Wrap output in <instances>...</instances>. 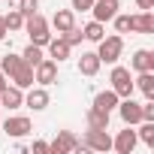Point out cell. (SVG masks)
<instances>
[{"label": "cell", "mask_w": 154, "mask_h": 154, "mask_svg": "<svg viewBox=\"0 0 154 154\" xmlns=\"http://www.w3.org/2000/svg\"><path fill=\"white\" fill-rule=\"evenodd\" d=\"M24 30H27V36H30L33 45H48V39H51V33H48V21H45L39 12H33V15L24 18Z\"/></svg>", "instance_id": "obj_1"}, {"label": "cell", "mask_w": 154, "mask_h": 154, "mask_svg": "<svg viewBox=\"0 0 154 154\" xmlns=\"http://www.w3.org/2000/svg\"><path fill=\"white\" fill-rule=\"evenodd\" d=\"M97 45H100V48H97L100 63H118V57H121V51H124V39H121L118 33H115V36H103Z\"/></svg>", "instance_id": "obj_2"}, {"label": "cell", "mask_w": 154, "mask_h": 154, "mask_svg": "<svg viewBox=\"0 0 154 154\" xmlns=\"http://www.w3.org/2000/svg\"><path fill=\"white\" fill-rule=\"evenodd\" d=\"M109 82H112V91H115L118 97H133V91H136V85H133V79H130V69H127V66H115L112 75H109Z\"/></svg>", "instance_id": "obj_3"}, {"label": "cell", "mask_w": 154, "mask_h": 154, "mask_svg": "<svg viewBox=\"0 0 154 154\" xmlns=\"http://www.w3.org/2000/svg\"><path fill=\"white\" fill-rule=\"evenodd\" d=\"M33 82H39L42 88H45V85H54V82H57V60L42 57V60L33 66Z\"/></svg>", "instance_id": "obj_4"}, {"label": "cell", "mask_w": 154, "mask_h": 154, "mask_svg": "<svg viewBox=\"0 0 154 154\" xmlns=\"http://www.w3.org/2000/svg\"><path fill=\"white\" fill-rule=\"evenodd\" d=\"M115 109L121 112V121H124L127 127H133V124H139V121H142V106H139L133 97H121Z\"/></svg>", "instance_id": "obj_5"}, {"label": "cell", "mask_w": 154, "mask_h": 154, "mask_svg": "<svg viewBox=\"0 0 154 154\" xmlns=\"http://www.w3.org/2000/svg\"><path fill=\"white\" fill-rule=\"evenodd\" d=\"M82 148H88V151H112V136H109L106 130H94V127H88Z\"/></svg>", "instance_id": "obj_6"}, {"label": "cell", "mask_w": 154, "mask_h": 154, "mask_svg": "<svg viewBox=\"0 0 154 154\" xmlns=\"http://www.w3.org/2000/svg\"><path fill=\"white\" fill-rule=\"evenodd\" d=\"M79 148H82V142L69 130H60L54 136V142H48V151H54V154H69V151H79Z\"/></svg>", "instance_id": "obj_7"}, {"label": "cell", "mask_w": 154, "mask_h": 154, "mask_svg": "<svg viewBox=\"0 0 154 154\" xmlns=\"http://www.w3.org/2000/svg\"><path fill=\"white\" fill-rule=\"evenodd\" d=\"M30 130H33V124H30V118H24V115H12V118L3 121V133L12 136V139H21V136H27Z\"/></svg>", "instance_id": "obj_8"}, {"label": "cell", "mask_w": 154, "mask_h": 154, "mask_svg": "<svg viewBox=\"0 0 154 154\" xmlns=\"http://www.w3.org/2000/svg\"><path fill=\"white\" fill-rule=\"evenodd\" d=\"M91 12H94V21H112L115 15H118V0H94V6H91Z\"/></svg>", "instance_id": "obj_9"}, {"label": "cell", "mask_w": 154, "mask_h": 154, "mask_svg": "<svg viewBox=\"0 0 154 154\" xmlns=\"http://www.w3.org/2000/svg\"><path fill=\"white\" fill-rule=\"evenodd\" d=\"M0 106L3 109H18V106H24V91L18 88V85H6L3 91H0Z\"/></svg>", "instance_id": "obj_10"}, {"label": "cell", "mask_w": 154, "mask_h": 154, "mask_svg": "<svg viewBox=\"0 0 154 154\" xmlns=\"http://www.w3.org/2000/svg\"><path fill=\"white\" fill-rule=\"evenodd\" d=\"M24 106H30L33 112H42V109L48 106V91H45L42 85H39V88H33V85H30V88H27V94H24Z\"/></svg>", "instance_id": "obj_11"}, {"label": "cell", "mask_w": 154, "mask_h": 154, "mask_svg": "<svg viewBox=\"0 0 154 154\" xmlns=\"http://www.w3.org/2000/svg\"><path fill=\"white\" fill-rule=\"evenodd\" d=\"M136 142H139L136 130H130V127H127V130H121V133L112 139V148H115L118 154H130V151L136 148Z\"/></svg>", "instance_id": "obj_12"}, {"label": "cell", "mask_w": 154, "mask_h": 154, "mask_svg": "<svg viewBox=\"0 0 154 154\" xmlns=\"http://www.w3.org/2000/svg\"><path fill=\"white\" fill-rule=\"evenodd\" d=\"M9 82H12V85H18L21 91H27V88L33 85V66H30V63H24V57H21V63L15 66V72L9 75Z\"/></svg>", "instance_id": "obj_13"}, {"label": "cell", "mask_w": 154, "mask_h": 154, "mask_svg": "<svg viewBox=\"0 0 154 154\" xmlns=\"http://www.w3.org/2000/svg\"><path fill=\"white\" fill-rule=\"evenodd\" d=\"M130 66H133L136 72L154 69V51H148V48H139V51H133V57H130Z\"/></svg>", "instance_id": "obj_14"}, {"label": "cell", "mask_w": 154, "mask_h": 154, "mask_svg": "<svg viewBox=\"0 0 154 154\" xmlns=\"http://www.w3.org/2000/svg\"><path fill=\"white\" fill-rule=\"evenodd\" d=\"M69 48H72V45H69L63 36H57V39H48V57H51V60H57V63L69 57Z\"/></svg>", "instance_id": "obj_15"}, {"label": "cell", "mask_w": 154, "mask_h": 154, "mask_svg": "<svg viewBox=\"0 0 154 154\" xmlns=\"http://www.w3.org/2000/svg\"><path fill=\"white\" fill-rule=\"evenodd\" d=\"M100 57H97V51H85L82 57H79V72L82 75H97L100 72Z\"/></svg>", "instance_id": "obj_16"}, {"label": "cell", "mask_w": 154, "mask_h": 154, "mask_svg": "<svg viewBox=\"0 0 154 154\" xmlns=\"http://www.w3.org/2000/svg\"><path fill=\"white\" fill-rule=\"evenodd\" d=\"M85 121H88V127H94V130H109V112H103V109H97V106L88 109Z\"/></svg>", "instance_id": "obj_17"}, {"label": "cell", "mask_w": 154, "mask_h": 154, "mask_svg": "<svg viewBox=\"0 0 154 154\" xmlns=\"http://www.w3.org/2000/svg\"><path fill=\"white\" fill-rule=\"evenodd\" d=\"M75 24V18H72V9H57L54 15H51V27L57 30V33H63V30H69Z\"/></svg>", "instance_id": "obj_18"}, {"label": "cell", "mask_w": 154, "mask_h": 154, "mask_svg": "<svg viewBox=\"0 0 154 154\" xmlns=\"http://www.w3.org/2000/svg\"><path fill=\"white\" fill-rule=\"evenodd\" d=\"M133 30L136 33H154V15H151V9H142V15H133Z\"/></svg>", "instance_id": "obj_19"}, {"label": "cell", "mask_w": 154, "mask_h": 154, "mask_svg": "<svg viewBox=\"0 0 154 154\" xmlns=\"http://www.w3.org/2000/svg\"><path fill=\"white\" fill-rule=\"evenodd\" d=\"M118 100H121V97L109 88V91H100V94L94 97V106H97V109H103V112H112V109L118 106Z\"/></svg>", "instance_id": "obj_20"}, {"label": "cell", "mask_w": 154, "mask_h": 154, "mask_svg": "<svg viewBox=\"0 0 154 154\" xmlns=\"http://www.w3.org/2000/svg\"><path fill=\"white\" fill-rule=\"evenodd\" d=\"M148 100H154V69H145V72H139V79L133 82Z\"/></svg>", "instance_id": "obj_21"}, {"label": "cell", "mask_w": 154, "mask_h": 154, "mask_svg": "<svg viewBox=\"0 0 154 154\" xmlns=\"http://www.w3.org/2000/svg\"><path fill=\"white\" fill-rule=\"evenodd\" d=\"M82 36H85L88 42H100V39L106 36V27H103V21H91V24H85V27H82Z\"/></svg>", "instance_id": "obj_22"}, {"label": "cell", "mask_w": 154, "mask_h": 154, "mask_svg": "<svg viewBox=\"0 0 154 154\" xmlns=\"http://www.w3.org/2000/svg\"><path fill=\"white\" fill-rule=\"evenodd\" d=\"M21 57H24V63L36 66V63H39V60L45 57V54H42V45H33V42H30V45L24 48V54H21Z\"/></svg>", "instance_id": "obj_23"}, {"label": "cell", "mask_w": 154, "mask_h": 154, "mask_svg": "<svg viewBox=\"0 0 154 154\" xmlns=\"http://www.w3.org/2000/svg\"><path fill=\"white\" fill-rule=\"evenodd\" d=\"M139 124H142V127H139L136 136H139L148 148H154V121H139Z\"/></svg>", "instance_id": "obj_24"}, {"label": "cell", "mask_w": 154, "mask_h": 154, "mask_svg": "<svg viewBox=\"0 0 154 154\" xmlns=\"http://www.w3.org/2000/svg\"><path fill=\"white\" fill-rule=\"evenodd\" d=\"M18 63H21V57H18V54H3V57H0V69H3L6 79L15 72V66H18Z\"/></svg>", "instance_id": "obj_25"}, {"label": "cell", "mask_w": 154, "mask_h": 154, "mask_svg": "<svg viewBox=\"0 0 154 154\" xmlns=\"http://www.w3.org/2000/svg\"><path fill=\"white\" fill-rule=\"evenodd\" d=\"M3 21H6V30H21L24 27V15L18 9H9V15H3Z\"/></svg>", "instance_id": "obj_26"}, {"label": "cell", "mask_w": 154, "mask_h": 154, "mask_svg": "<svg viewBox=\"0 0 154 154\" xmlns=\"http://www.w3.org/2000/svg\"><path fill=\"white\" fill-rule=\"evenodd\" d=\"M115 30L118 33H133V15H115Z\"/></svg>", "instance_id": "obj_27"}, {"label": "cell", "mask_w": 154, "mask_h": 154, "mask_svg": "<svg viewBox=\"0 0 154 154\" xmlns=\"http://www.w3.org/2000/svg\"><path fill=\"white\" fill-rule=\"evenodd\" d=\"M15 3H18V12L27 18V15H33L36 9H39V0H15Z\"/></svg>", "instance_id": "obj_28"}, {"label": "cell", "mask_w": 154, "mask_h": 154, "mask_svg": "<svg viewBox=\"0 0 154 154\" xmlns=\"http://www.w3.org/2000/svg\"><path fill=\"white\" fill-rule=\"evenodd\" d=\"M60 36H63V39H66V42H69V45H79V42H82V39H85V36H82V30H79V27H75V24H72V27H69V30H63V33H60Z\"/></svg>", "instance_id": "obj_29"}, {"label": "cell", "mask_w": 154, "mask_h": 154, "mask_svg": "<svg viewBox=\"0 0 154 154\" xmlns=\"http://www.w3.org/2000/svg\"><path fill=\"white\" fill-rule=\"evenodd\" d=\"M142 121H154V100H148L142 106Z\"/></svg>", "instance_id": "obj_30"}, {"label": "cell", "mask_w": 154, "mask_h": 154, "mask_svg": "<svg viewBox=\"0 0 154 154\" xmlns=\"http://www.w3.org/2000/svg\"><path fill=\"white\" fill-rule=\"evenodd\" d=\"M94 6V0H72V9H79V12H88Z\"/></svg>", "instance_id": "obj_31"}, {"label": "cell", "mask_w": 154, "mask_h": 154, "mask_svg": "<svg viewBox=\"0 0 154 154\" xmlns=\"http://www.w3.org/2000/svg\"><path fill=\"white\" fill-rule=\"evenodd\" d=\"M33 151H36V154H45V151H48V142H42V139L33 142Z\"/></svg>", "instance_id": "obj_32"}, {"label": "cell", "mask_w": 154, "mask_h": 154, "mask_svg": "<svg viewBox=\"0 0 154 154\" xmlns=\"http://www.w3.org/2000/svg\"><path fill=\"white\" fill-rule=\"evenodd\" d=\"M6 33H9V30H6V21H3V15H0V42H3Z\"/></svg>", "instance_id": "obj_33"}, {"label": "cell", "mask_w": 154, "mask_h": 154, "mask_svg": "<svg viewBox=\"0 0 154 154\" xmlns=\"http://www.w3.org/2000/svg\"><path fill=\"white\" fill-rule=\"evenodd\" d=\"M136 3H139V9H151V6H154V0H136Z\"/></svg>", "instance_id": "obj_34"}, {"label": "cell", "mask_w": 154, "mask_h": 154, "mask_svg": "<svg viewBox=\"0 0 154 154\" xmlns=\"http://www.w3.org/2000/svg\"><path fill=\"white\" fill-rule=\"evenodd\" d=\"M6 85H9V82H6V75H3V69H0V91H3Z\"/></svg>", "instance_id": "obj_35"}, {"label": "cell", "mask_w": 154, "mask_h": 154, "mask_svg": "<svg viewBox=\"0 0 154 154\" xmlns=\"http://www.w3.org/2000/svg\"><path fill=\"white\" fill-rule=\"evenodd\" d=\"M6 3H15V0H6Z\"/></svg>", "instance_id": "obj_36"}]
</instances>
